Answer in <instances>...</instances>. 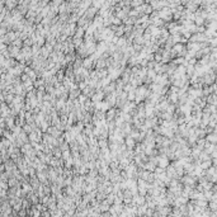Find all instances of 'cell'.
<instances>
[{"label":"cell","mask_w":217,"mask_h":217,"mask_svg":"<svg viewBox=\"0 0 217 217\" xmlns=\"http://www.w3.org/2000/svg\"><path fill=\"white\" fill-rule=\"evenodd\" d=\"M116 114H118V112H116L114 109H109L108 112H107V114H105V118H107V121H109V122H112V119L116 117Z\"/></svg>","instance_id":"cell-1"},{"label":"cell","mask_w":217,"mask_h":217,"mask_svg":"<svg viewBox=\"0 0 217 217\" xmlns=\"http://www.w3.org/2000/svg\"><path fill=\"white\" fill-rule=\"evenodd\" d=\"M126 146L128 147V150L133 149V146H135V138H132L131 136L127 137V140H126Z\"/></svg>","instance_id":"cell-2"},{"label":"cell","mask_w":217,"mask_h":217,"mask_svg":"<svg viewBox=\"0 0 217 217\" xmlns=\"http://www.w3.org/2000/svg\"><path fill=\"white\" fill-rule=\"evenodd\" d=\"M159 165H160L161 168H165V166L168 165V159H166V156L159 158Z\"/></svg>","instance_id":"cell-3"},{"label":"cell","mask_w":217,"mask_h":217,"mask_svg":"<svg viewBox=\"0 0 217 217\" xmlns=\"http://www.w3.org/2000/svg\"><path fill=\"white\" fill-rule=\"evenodd\" d=\"M79 95H80V91H79V90H76V89L71 90V93H70V100L75 99V98H76V97H79Z\"/></svg>","instance_id":"cell-4"},{"label":"cell","mask_w":217,"mask_h":217,"mask_svg":"<svg viewBox=\"0 0 217 217\" xmlns=\"http://www.w3.org/2000/svg\"><path fill=\"white\" fill-rule=\"evenodd\" d=\"M207 140H208L209 142H212V143H216V142H217V135H216V133H213V135H208Z\"/></svg>","instance_id":"cell-5"},{"label":"cell","mask_w":217,"mask_h":217,"mask_svg":"<svg viewBox=\"0 0 217 217\" xmlns=\"http://www.w3.org/2000/svg\"><path fill=\"white\" fill-rule=\"evenodd\" d=\"M196 135H197V137H199V138L202 140V137H203V136L206 135V131H204V130H197Z\"/></svg>","instance_id":"cell-6"},{"label":"cell","mask_w":217,"mask_h":217,"mask_svg":"<svg viewBox=\"0 0 217 217\" xmlns=\"http://www.w3.org/2000/svg\"><path fill=\"white\" fill-rule=\"evenodd\" d=\"M17 4H18L17 2H7V7H8V8H10V10H12V8H14Z\"/></svg>","instance_id":"cell-7"},{"label":"cell","mask_w":217,"mask_h":217,"mask_svg":"<svg viewBox=\"0 0 217 217\" xmlns=\"http://www.w3.org/2000/svg\"><path fill=\"white\" fill-rule=\"evenodd\" d=\"M201 166H202L203 169H207V168H209V166H211V161H209V160H207V161H203Z\"/></svg>","instance_id":"cell-8"},{"label":"cell","mask_w":217,"mask_h":217,"mask_svg":"<svg viewBox=\"0 0 217 217\" xmlns=\"http://www.w3.org/2000/svg\"><path fill=\"white\" fill-rule=\"evenodd\" d=\"M81 64H83V62H81L80 60H75V64H74V67H75V69H78V67H80V66H81Z\"/></svg>","instance_id":"cell-9"},{"label":"cell","mask_w":217,"mask_h":217,"mask_svg":"<svg viewBox=\"0 0 217 217\" xmlns=\"http://www.w3.org/2000/svg\"><path fill=\"white\" fill-rule=\"evenodd\" d=\"M118 46H125L126 45V38H119V42L117 43Z\"/></svg>","instance_id":"cell-10"},{"label":"cell","mask_w":217,"mask_h":217,"mask_svg":"<svg viewBox=\"0 0 217 217\" xmlns=\"http://www.w3.org/2000/svg\"><path fill=\"white\" fill-rule=\"evenodd\" d=\"M211 46H212V47L217 46V38H213V40H211Z\"/></svg>","instance_id":"cell-11"},{"label":"cell","mask_w":217,"mask_h":217,"mask_svg":"<svg viewBox=\"0 0 217 217\" xmlns=\"http://www.w3.org/2000/svg\"><path fill=\"white\" fill-rule=\"evenodd\" d=\"M135 98V93H130V95H128V99H133Z\"/></svg>","instance_id":"cell-12"}]
</instances>
